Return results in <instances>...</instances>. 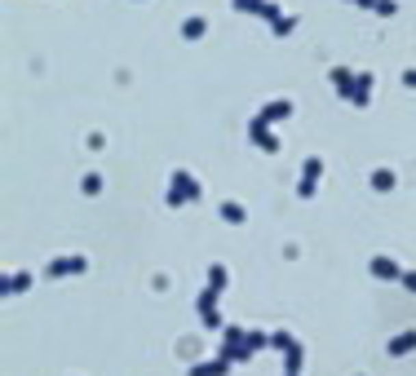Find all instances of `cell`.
<instances>
[{
	"mask_svg": "<svg viewBox=\"0 0 416 376\" xmlns=\"http://www.w3.org/2000/svg\"><path fill=\"white\" fill-rule=\"evenodd\" d=\"M200 195H204V186L195 182L186 168H173V177H168V191H164V204H168V209H182L186 200H200Z\"/></svg>",
	"mask_w": 416,
	"mask_h": 376,
	"instance_id": "cell-1",
	"label": "cell"
},
{
	"mask_svg": "<svg viewBox=\"0 0 416 376\" xmlns=\"http://www.w3.org/2000/svg\"><path fill=\"white\" fill-rule=\"evenodd\" d=\"M319 177H324V159L310 155L306 164H301V182H297V195H301V200H310V195L319 191Z\"/></svg>",
	"mask_w": 416,
	"mask_h": 376,
	"instance_id": "cell-2",
	"label": "cell"
},
{
	"mask_svg": "<svg viewBox=\"0 0 416 376\" xmlns=\"http://www.w3.org/2000/svg\"><path fill=\"white\" fill-rule=\"evenodd\" d=\"M235 9H239V14L261 18V23H270V27L279 23V5H275V0H235Z\"/></svg>",
	"mask_w": 416,
	"mask_h": 376,
	"instance_id": "cell-3",
	"label": "cell"
},
{
	"mask_svg": "<svg viewBox=\"0 0 416 376\" xmlns=\"http://www.w3.org/2000/svg\"><path fill=\"white\" fill-rule=\"evenodd\" d=\"M84 270H89V257H53L49 266H44V275H84Z\"/></svg>",
	"mask_w": 416,
	"mask_h": 376,
	"instance_id": "cell-4",
	"label": "cell"
},
{
	"mask_svg": "<svg viewBox=\"0 0 416 376\" xmlns=\"http://www.w3.org/2000/svg\"><path fill=\"white\" fill-rule=\"evenodd\" d=\"M288 116H292V102H288V98H275V102H266V107H261L252 120H261V124H275V120H288Z\"/></svg>",
	"mask_w": 416,
	"mask_h": 376,
	"instance_id": "cell-5",
	"label": "cell"
},
{
	"mask_svg": "<svg viewBox=\"0 0 416 376\" xmlns=\"http://www.w3.org/2000/svg\"><path fill=\"white\" fill-rule=\"evenodd\" d=\"M248 137H252L261 150H279V137L270 133V124H261V120H252V124H248Z\"/></svg>",
	"mask_w": 416,
	"mask_h": 376,
	"instance_id": "cell-6",
	"label": "cell"
},
{
	"mask_svg": "<svg viewBox=\"0 0 416 376\" xmlns=\"http://www.w3.org/2000/svg\"><path fill=\"white\" fill-rule=\"evenodd\" d=\"M328 80H333V89L341 93L346 102L354 98V71H346V67H333V75H328Z\"/></svg>",
	"mask_w": 416,
	"mask_h": 376,
	"instance_id": "cell-7",
	"label": "cell"
},
{
	"mask_svg": "<svg viewBox=\"0 0 416 376\" xmlns=\"http://www.w3.org/2000/svg\"><path fill=\"white\" fill-rule=\"evenodd\" d=\"M226 372H231V359H226V354H222V359H208V363H195V368L186 372V376H226Z\"/></svg>",
	"mask_w": 416,
	"mask_h": 376,
	"instance_id": "cell-8",
	"label": "cell"
},
{
	"mask_svg": "<svg viewBox=\"0 0 416 376\" xmlns=\"http://www.w3.org/2000/svg\"><path fill=\"white\" fill-rule=\"evenodd\" d=\"M350 102H354V107H367V102H372V75H367V71L354 75V98H350Z\"/></svg>",
	"mask_w": 416,
	"mask_h": 376,
	"instance_id": "cell-9",
	"label": "cell"
},
{
	"mask_svg": "<svg viewBox=\"0 0 416 376\" xmlns=\"http://www.w3.org/2000/svg\"><path fill=\"white\" fill-rule=\"evenodd\" d=\"M367 270H372L376 279H399V275H403V270H399V261H394V257H372V266H367Z\"/></svg>",
	"mask_w": 416,
	"mask_h": 376,
	"instance_id": "cell-10",
	"label": "cell"
},
{
	"mask_svg": "<svg viewBox=\"0 0 416 376\" xmlns=\"http://www.w3.org/2000/svg\"><path fill=\"white\" fill-rule=\"evenodd\" d=\"M5 297H18V293H27V288H31V275H27V270H18V275H5Z\"/></svg>",
	"mask_w": 416,
	"mask_h": 376,
	"instance_id": "cell-11",
	"label": "cell"
},
{
	"mask_svg": "<svg viewBox=\"0 0 416 376\" xmlns=\"http://www.w3.org/2000/svg\"><path fill=\"white\" fill-rule=\"evenodd\" d=\"M385 350H390L394 359H399V354H412V350H416V332H399V336H390V345H385Z\"/></svg>",
	"mask_w": 416,
	"mask_h": 376,
	"instance_id": "cell-12",
	"label": "cell"
},
{
	"mask_svg": "<svg viewBox=\"0 0 416 376\" xmlns=\"http://www.w3.org/2000/svg\"><path fill=\"white\" fill-rule=\"evenodd\" d=\"M204 31H208V23H204L200 14H195V18H186V23H182V36H186V40H200Z\"/></svg>",
	"mask_w": 416,
	"mask_h": 376,
	"instance_id": "cell-13",
	"label": "cell"
},
{
	"mask_svg": "<svg viewBox=\"0 0 416 376\" xmlns=\"http://www.w3.org/2000/svg\"><path fill=\"white\" fill-rule=\"evenodd\" d=\"M372 186H376V191H394V168H376Z\"/></svg>",
	"mask_w": 416,
	"mask_h": 376,
	"instance_id": "cell-14",
	"label": "cell"
},
{
	"mask_svg": "<svg viewBox=\"0 0 416 376\" xmlns=\"http://www.w3.org/2000/svg\"><path fill=\"white\" fill-rule=\"evenodd\" d=\"M283 354H288V372L297 376V372H301V359H306V350H301V345L292 341V345H288V350H283Z\"/></svg>",
	"mask_w": 416,
	"mask_h": 376,
	"instance_id": "cell-15",
	"label": "cell"
},
{
	"mask_svg": "<svg viewBox=\"0 0 416 376\" xmlns=\"http://www.w3.org/2000/svg\"><path fill=\"white\" fill-rule=\"evenodd\" d=\"M222 217L239 226V221H244V204H235V200H222Z\"/></svg>",
	"mask_w": 416,
	"mask_h": 376,
	"instance_id": "cell-16",
	"label": "cell"
},
{
	"mask_svg": "<svg viewBox=\"0 0 416 376\" xmlns=\"http://www.w3.org/2000/svg\"><path fill=\"white\" fill-rule=\"evenodd\" d=\"M359 5H363V9H376V14H385V18H390L394 9H399L394 0H359Z\"/></svg>",
	"mask_w": 416,
	"mask_h": 376,
	"instance_id": "cell-17",
	"label": "cell"
},
{
	"mask_svg": "<svg viewBox=\"0 0 416 376\" xmlns=\"http://www.w3.org/2000/svg\"><path fill=\"white\" fill-rule=\"evenodd\" d=\"M80 191H84V195H98V191H102V177H98V173H89V177L80 182Z\"/></svg>",
	"mask_w": 416,
	"mask_h": 376,
	"instance_id": "cell-18",
	"label": "cell"
},
{
	"mask_svg": "<svg viewBox=\"0 0 416 376\" xmlns=\"http://www.w3.org/2000/svg\"><path fill=\"white\" fill-rule=\"evenodd\" d=\"M208 284H213V288H226V266H208Z\"/></svg>",
	"mask_w": 416,
	"mask_h": 376,
	"instance_id": "cell-19",
	"label": "cell"
},
{
	"mask_svg": "<svg viewBox=\"0 0 416 376\" xmlns=\"http://www.w3.org/2000/svg\"><path fill=\"white\" fill-rule=\"evenodd\" d=\"M292 27H297V18H292V14H279V23H275V36H288Z\"/></svg>",
	"mask_w": 416,
	"mask_h": 376,
	"instance_id": "cell-20",
	"label": "cell"
},
{
	"mask_svg": "<svg viewBox=\"0 0 416 376\" xmlns=\"http://www.w3.org/2000/svg\"><path fill=\"white\" fill-rule=\"evenodd\" d=\"M399 279H403V288H412V293H416V270H403Z\"/></svg>",
	"mask_w": 416,
	"mask_h": 376,
	"instance_id": "cell-21",
	"label": "cell"
},
{
	"mask_svg": "<svg viewBox=\"0 0 416 376\" xmlns=\"http://www.w3.org/2000/svg\"><path fill=\"white\" fill-rule=\"evenodd\" d=\"M403 84H408V89H416V71H403Z\"/></svg>",
	"mask_w": 416,
	"mask_h": 376,
	"instance_id": "cell-22",
	"label": "cell"
},
{
	"mask_svg": "<svg viewBox=\"0 0 416 376\" xmlns=\"http://www.w3.org/2000/svg\"><path fill=\"white\" fill-rule=\"evenodd\" d=\"M288 376H292V372H288Z\"/></svg>",
	"mask_w": 416,
	"mask_h": 376,
	"instance_id": "cell-23",
	"label": "cell"
}]
</instances>
